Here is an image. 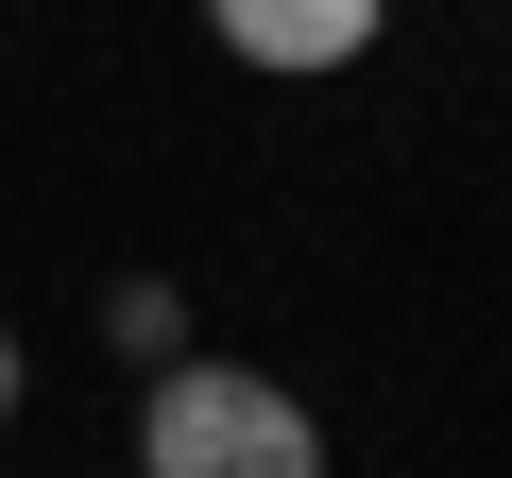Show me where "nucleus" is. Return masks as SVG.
I'll list each match as a JSON object with an SVG mask.
<instances>
[{
	"mask_svg": "<svg viewBox=\"0 0 512 478\" xmlns=\"http://www.w3.org/2000/svg\"><path fill=\"white\" fill-rule=\"evenodd\" d=\"M103 342L171 376V359H188V291H171V274H120V291H103Z\"/></svg>",
	"mask_w": 512,
	"mask_h": 478,
	"instance_id": "7ed1b4c3",
	"label": "nucleus"
},
{
	"mask_svg": "<svg viewBox=\"0 0 512 478\" xmlns=\"http://www.w3.org/2000/svg\"><path fill=\"white\" fill-rule=\"evenodd\" d=\"M18 376H35V359H18V325H0V427H18Z\"/></svg>",
	"mask_w": 512,
	"mask_h": 478,
	"instance_id": "20e7f679",
	"label": "nucleus"
},
{
	"mask_svg": "<svg viewBox=\"0 0 512 478\" xmlns=\"http://www.w3.org/2000/svg\"><path fill=\"white\" fill-rule=\"evenodd\" d=\"M137 478H325V427L256 359H171L137 410Z\"/></svg>",
	"mask_w": 512,
	"mask_h": 478,
	"instance_id": "f257e3e1",
	"label": "nucleus"
},
{
	"mask_svg": "<svg viewBox=\"0 0 512 478\" xmlns=\"http://www.w3.org/2000/svg\"><path fill=\"white\" fill-rule=\"evenodd\" d=\"M376 18H393V0H205V35H222L239 69H274V86L359 69V52H376Z\"/></svg>",
	"mask_w": 512,
	"mask_h": 478,
	"instance_id": "f03ea898",
	"label": "nucleus"
}]
</instances>
